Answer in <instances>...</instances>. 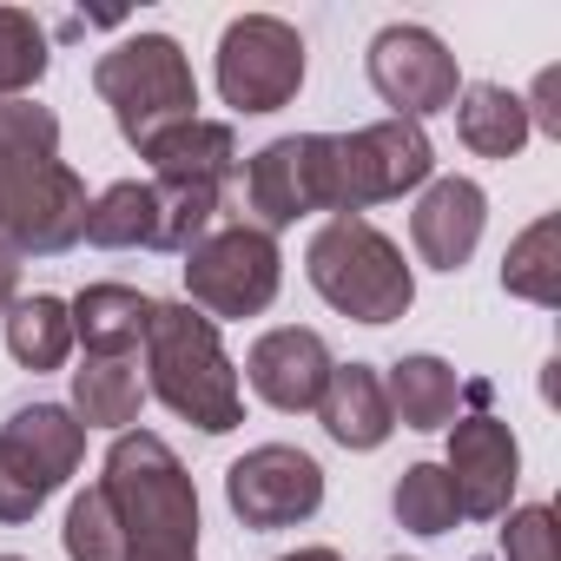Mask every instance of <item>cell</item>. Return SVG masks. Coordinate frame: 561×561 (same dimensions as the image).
<instances>
[{
	"label": "cell",
	"mask_w": 561,
	"mask_h": 561,
	"mask_svg": "<svg viewBox=\"0 0 561 561\" xmlns=\"http://www.w3.org/2000/svg\"><path fill=\"white\" fill-rule=\"evenodd\" d=\"M87 179L60 159V119L34 100H0V251L54 257L87 238Z\"/></svg>",
	"instance_id": "6da1fadb"
},
{
	"label": "cell",
	"mask_w": 561,
	"mask_h": 561,
	"mask_svg": "<svg viewBox=\"0 0 561 561\" xmlns=\"http://www.w3.org/2000/svg\"><path fill=\"white\" fill-rule=\"evenodd\" d=\"M100 489L119 515L126 561H192L198 554V489L165 436L119 430L106 449Z\"/></svg>",
	"instance_id": "7a4b0ae2"
},
{
	"label": "cell",
	"mask_w": 561,
	"mask_h": 561,
	"mask_svg": "<svg viewBox=\"0 0 561 561\" xmlns=\"http://www.w3.org/2000/svg\"><path fill=\"white\" fill-rule=\"evenodd\" d=\"M146 383L172 416L198 423L205 436H225V430L244 423V390H238V370L218 344V324L192 305H152Z\"/></svg>",
	"instance_id": "3957f363"
},
{
	"label": "cell",
	"mask_w": 561,
	"mask_h": 561,
	"mask_svg": "<svg viewBox=\"0 0 561 561\" xmlns=\"http://www.w3.org/2000/svg\"><path fill=\"white\" fill-rule=\"evenodd\" d=\"M305 271L331 311H344L351 324H397L416 305V277L403 264V251L370 225V218H331L311 251Z\"/></svg>",
	"instance_id": "277c9868"
},
{
	"label": "cell",
	"mask_w": 561,
	"mask_h": 561,
	"mask_svg": "<svg viewBox=\"0 0 561 561\" xmlns=\"http://www.w3.org/2000/svg\"><path fill=\"white\" fill-rule=\"evenodd\" d=\"M93 87L113 106L119 139L139 146V152L159 133L198 119V80H192V60H185V47L172 34H133V41H119L113 54H100Z\"/></svg>",
	"instance_id": "5b68a950"
},
{
	"label": "cell",
	"mask_w": 561,
	"mask_h": 561,
	"mask_svg": "<svg viewBox=\"0 0 561 561\" xmlns=\"http://www.w3.org/2000/svg\"><path fill=\"white\" fill-rule=\"evenodd\" d=\"M87 456V430L73 410L60 403H27L0 423V522H34L47 508V495L80 469Z\"/></svg>",
	"instance_id": "8992f818"
},
{
	"label": "cell",
	"mask_w": 561,
	"mask_h": 561,
	"mask_svg": "<svg viewBox=\"0 0 561 561\" xmlns=\"http://www.w3.org/2000/svg\"><path fill=\"white\" fill-rule=\"evenodd\" d=\"M277 285H285V257H277V238L257 225H211L192 251H185V298L192 311L218 318H257Z\"/></svg>",
	"instance_id": "52a82bcc"
},
{
	"label": "cell",
	"mask_w": 561,
	"mask_h": 561,
	"mask_svg": "<svg viewBox=\"0 0 561 561\" xmlns=\"http://www.w3.org/2000/svg\"><path fill=\"white\" fill-rule=\"evenodd\" d=\"M430 172H436V146L416 119H377L364 133H331V211L337 218L403 198Z\"/></svg>",
	"instance_id": "ba28073f"
},
{
	"label": "cell",
	"mask_w": 561,
	"mask_h": 561,
	"mask_svg": "<svg viewBox=\"0 0 561 561\" xmlns=\"http://www.w3.org/2000/svg\"><path fill=\"white\" fill-rule=\"evenodd\" d=\"M305 87V34L277 14H238L218 41V93L231 113H277Z\"/></svg>",
	"instance_id": "9c48e42d"
},
{
	"label": "cell",
	"mask_w": 561,
	"mask_h": 561,
	"mask_svg": "<svg viewBox=\"0 0 561 561\" xmlns=\"http://www.w3.org/2000/svg\"><path fill=\"white\" fill-rule=\"evenodd\" d=\"M364 67H370L377 100L390 106V119H416V126H423L430 113H449L456 93H462L456 54H449L430 27H410V21L383 27V34L370 41Z\"/></svg>",
	"instance_id": "30bf717a"
},
{
	"label": "cell",
	"mask_w": 561,
	"mask_h": 561,
	"mask_svg": "<svg viewBox=\"0 0 561 561\" xmlns=\"http://www.w3.org/2000/svg\"><path fill=\"white\" fill-rule=\"evenodd\" d=\"M225 502L244 528H298L324 508V469L291 443H257L225 469Z\"/></svg>",
	"instance_id": "8fae6325"
},
{
	"label": "cell",
	"mask_w": 561,
	"mask_h": 561,
	"mask_svg": "<svg viewBox=\"0 0 561 561\" xmlns=\"http://www.w3.org/2000/svg\"><path fill=\"white\" fill-rule=\"evenodd\" d=\"M244 205L257 231H285L311 211H331V133H285L244 165Z\"/></svg>",
	"instance_id": "7c38bea8"
},
{
	"label": "cell",
	"mask_w": 561,
	"mask_h": 561,
	"mask_svg": "<svg viewBox=\"0 0 561 561\" xmlns=\"http://www.w3.org/2000/svg\"><path fill=\"white\" fill-rule=\"evenodd\" d=\"M449 489H456V508L476 515V522H502L508 515V495L522 482V449H515V430L502 416H469L449 430V462H443Z\"/></svg>",
	"instance_id": "4fadbf2b"
},
{
	"label": "cell",
	"mask_w": 561,
	"mask_h": 561,
	"mask_svg": "<svg viewBox=\"0 0 561 561\" xmlns=\"http://www.w3.org/2000/svg\"><path fill=\"white\" fill-rule=\"evenodd\" d=\"M244 377H251V390H257L271 410L298 416V410H318V397H324V383H331V351H324L318 331L285 324V331H264V337L251 344Z\"/></svg>",
	"instance_id": "5bb4252c"
},
{
	"label": "cell",
	"mask_w": 561,
	"mask_h": 561,
	"mask_svg": "<svg viewBox=\"0 0 561 561\" xmlns=\"http://www.w3.org/2000/svg\"><path fill=\"white\" fill-rule=\"evenodd\" d=\"M482 225H489V198L476 179H436L410 211V238L430 271H462L482 244Z\"/></svg>",
	"instance_id": "9a60e30c"
},
{
	"label": "cell",
	"mask_w": 561,
	"mask_h": 561,
	"mask_svg": "<svg viewBox=\"0 0 561 561\" xmlns=\"http://www.w3.org/2000/svg\"><path fill=\"white\" fill-rule=\"evenodd\" d=\"M318 423L344 449H383L390 430H397L390 397H383V377L370 364H331V383L318 397Z\"/></svg>",
	"instance_id": "2e32d148"
},
{
	"label": "cell",
	"mask_w": 561,
	"mask_h": 561,
	"mask_svg": "<svg viewBox=\"0 0 561 561\" xmlns=\"http://www.w3.org/2000/svg\"><path fill=\"white\" fill-rule=\"evenodd\" d=\"M152 159V179L159 185H205V192H225V179L238 172V133L225 119H185L172 133H159L146 146Z\"/></svg>",
	"instance_id": "e0dca14e"
},
{
	"label": "cell",
	"mask_w": 561,
	"mask_h": 561,
	"mask_svg": "<svg viewBox=\"0 0 561 561\" xmlns=\"http://www.w3.org/2000/svg\"><path fill=\"white\" fill-rule=\"evenodd\" d=\"M73 337L87 344V357H133L146 344V324H152V298L133 291V285H87L73 305Z\"/></svg>",
	"instance_id": "ac0fdd59"
},
{
	"label": "cell",
	"mask_w": 561,
	"mask_h": 561,
	"mask_svg": "<svg viewBox=\"0 0 561 561\" xmlns=\"http://www.w3.org/2000/svg\"><path fill=\"white\" fill-rule=\"evenodd\" d=\"M449 113H456V133H462V146L476 159H515L528 146V100L508 93V87H495V80L462 87Z\"/></svg>",
	"instance_id": "d6986e66"
},
{
	"label": "cell",
	"mask_w": 561,
	"mask_h": 561,
	"mask_svg": "<svg viewBox=\"0 0 561 561\" xmlns=\"http://www.w3.org/2000/svg\"><path fill=\"white\" fill-rule=\"evenodd\" d=\"M383 397H390V416L403 430H449L462 383H456V370L443 357H403V364H390Z\"/></svg>",
	"instance_id": "ffe728a7"
},
{
	"label": "cell",
	"mask_w": 561,
	"mask_h": 561,
	"mask_svg": "<svg viewBox=\"0 0 561 561\" xmlns=\"http://www.w3.org/2000/svg\"><path fill=\"white\" fill-rule=\"evenodd\" d=\"M87 238L100 251H159V192L152 179H119L87 205Z\"/></svg>",
	"instance_id": "44dd1931"
},
{
	"label": "cell",
	"mask_w": 561,
	"mask_h": 561,
	"mask_svg": "<svg viewBox=\"0 0 561 561\" xmlns=\"http://www.w3.org/2000/svg\"><path fill=\"white\" fill-rule=\"evenodd\" d=\"M146 403V383L133 370V357H87L73 370V416L80 430H133Z\"/></svg>",
	"instance_id": "7402d4cb"
},
{
	"label": "cell",
	"mask_w": 561,
	"mask_h": 561,
	"mask_svg": "<svg viewBox=\"0 0 561 561\" xmlns=\"http://www.w3.org/2000/svg\"><path fill=\"white\" fill-rule=\"evenodd\" d=\"M502 291L508 298H528V305H561V218L548 211V218H535L515 244H508V257H502Z\"/></svg>",
	"instance_id": "603a6c76"
},
{
	"label": "cell",
	"mask_w": 561,
	"mask_h": 561,
	"mask_svg": "<svg viewBox=\"0 0 561 561\" xmlns=\"http://www.w3.org/2000/svg\"><path fill=\"white\" fill-rule=\"evenodd\" d=\"M8 351H14V364H27V370H60L67 364V351H73V318H67V305L60 298H14L8 305Z\"/></svg>",
	"instance_id": "cb8c5ba5"
},
{
	"label": "cell",
	"mask_w": 561,
	"mask_h": 561,
	"mask_svg": "<svg viewBox=\"0 0 561 561\" xmlns=\"http://www.w3.org/2000/svg\"><path fill=\"white\" fill-rule=\"evenodd\" d=\"M390 508H397V522H403L410 535H449V528L462 522L443 462H410V469L397 476V489H390Z\"/></svg>",
	"instance_id": "d4e9b609"
},
{
	"label": "cell",
	"mask_w": 561,
	"mask_h": 561,
	"mask_svg": "<svg viewBox=\"0 0 561 561\" xmlns=\"http://www.w3.org/2000/svg\"><path fill=\"white\" fill-rule=\"evenodd\" d=\"M47 34L34 14L21 8H0V100H27V87H41L47 73Z\"/></svg>",
	"instance_id": "484cf974"
},
{
	"label": "cell",
	"mask_w": 561,
	"mask_h": 561,
	"mask_svg": "<svg viewBox=\"0 0 561 561\" xmlns=\"http://www.w3.org/2000/svg\"><path fill=\"white\" fill-rule=\"evenodd\" d=\"M60 541H67V561H126V535H119V515H113L100 482L73 495Z\"/></svg>",
	"instance_id": "4316f807"
},
{
	"label": "cell",
	"mask_w": 561,
	"mask_h": 561,
	"mask_svg": "<svg viewBox=\"0 0 561 561\" xmlns=\"http://www.w3.org/2000/svg\"><path fill=\"white\" fill-rule=\"evenodd\" d=\"M502 561H561V528L548 502H528L502 528Z\"/></svg>",
	"instance_id": "83f0119b"
},
{
	"label": "cell",
	"mask_w": 561,
	"mask_h": 561,
	"mask_svg": "<svg viewBox=\"0 0 561 561\" xmlns=\"http://www.w3.org/2000/svg\"><path fill=\"white\" fill-rule=\"evenodd\" d=\"M554 93H561V73L548 67V73L535 80V113H528V126H541L548 139H561V106H554Z\"/></svg>",
	"instance_id": "f1b7e54d"
},
{
	"label": "cell",
	"mask_w": 561,
	"mask_h": 561,
	"mask_svg": "<svg viewBox=\"0 0 561 561\" xmlns=\"http://www.w3.org/2000/svg\"><path fill=\"white\" fill-rule=\"evenodd\" d=\"M14 285H21V257H8V251H0V311L14 305Z\"/></svg>",
	"instance_id": "f546056e"
},
{
	"label": "cell",
	"mask_w": 561,
	"mask_h": 561,
	"mask_svg": "<svg viewBox=\"0 0 561 561\" xmlns=\"http://www.w3.org/2000/svg\"><path fill=\"white\" fill-rule=\"evenodd\" d=\"M277 561H344L337 548H298V554H277Z\"/></svg>",
	"instance_id": "4dcf8cb0"
},
{
	"label": "cell",
	"mask_w": 561,
	"mask_h": 561,
	"mask_svg": "<svg viewBox=\"0 0 561 561\" xmlns=\"http://www.w3.org/2000/svg\"><path fill=\"white\" fill-rule=\"evenodd\" d=\"M0 561H21V554H0Z\"/></svg>",
	"instance_id": "1f68e13d"
},
{
	"label": "cell",
	"mask_w": 561,
	"mask_h": 561,
	"mask_svg": "<svg viewBox=\"0 0 561 561\" xmlns=\"http://www.w3.org/2000/svg\"><path fill=\"white\" fill-rule=\"evenodd\" d=\"M192 561H198V554H192Z\"/></svg>",
	"instance_id": "d6a6232c"
}]
</instances>
